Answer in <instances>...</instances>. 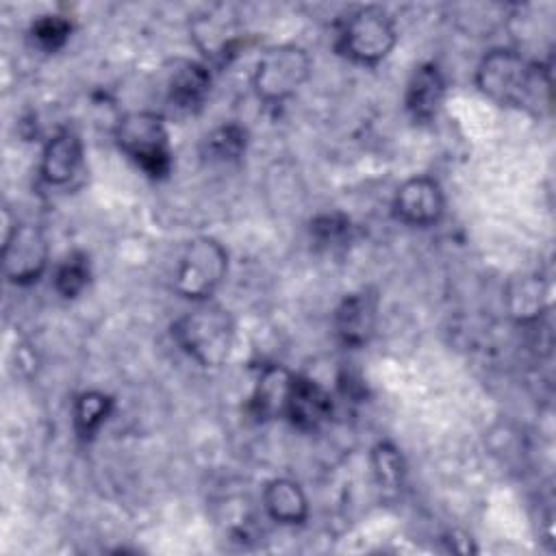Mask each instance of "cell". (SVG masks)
<instances>
[{"mask_svg": "<svg viewBox=\"0 0 556 556\" xmlns=\"http://www.w3.org/2000/svg\"><path fill=\"white\" fill-rule=\"evenodd\" d=\"M248 146V130L235 122L215 128L206 137V152L217 161H237Z\"/></svg>", "mask_w": 556, "mask_h": 556, "instance_id": "obj_21", "label": "cell"}, {"mask_svg": "<svg viewBox=\"0 0 556 556\" xmlns=\"http://www.w3.org/2000/svg\"><path fill=\"white\" fill-rule=\"evenodd\" d=\"M211 80L213 78L206 63L180 59L167 72V102L182 113H195L208 98Z\"/></svg>", "mask_w": 556, "mask_h": 556, "instance_id": "obj_12", "label": "cell"}, {"mask_svg": "<svg viewBox=\"0 0 556 556\" xmlns=\"http://www.w3.org/2000/svg\"><path fill=\"white\" fill-rule=\"evenodd\" d=\"M334 334L345 348H363L376 332L378 295L371 289H361L341 300L334 311Z\"/></svg>", "mask_w": 556, "mask_h": 556, "instance_id": "obj_9", "label": "cell"}, {"mask_svg": "<svg viewBox=\"0 0 556 556\" xmlns=\"http://www.w3.org/2000/svg\"><path fill=\"white\" fill-rule=\"evenodd\" d=\"M80 163H83V141L74 130L63 128L46 141L39 172L48 185L61 187L76 176Z\"/></svg>", "mask_w": 556, "mask_h": 556, "instance_id": "obj_13", "label": "cell"}, {"mask_svg": "<svg viewBox=\"0 0 556 556\" xmlns=\"http://www.w3.org/2000/svg\"><path fill=\"white\" fill-rule=\"evenodd\" d=\"M226 271H228L226 248L217 239L208 235H200L187 241L180 254L176 276H174V289L191 302H204L224 282Z\"/></svg>", "mask_w": 556, "mask_h": 556, "instance_id": "obj_5", "label": "cell"}, {"mask_svg": "<svg viewBox=\"0 0 556 556\" xmlns=\"http://www.w3.org/2000/svg\"><path fill=\"white\" fill-rule=\"evenodd\" d=\"M70 35H72V22L65 15H56V13L39 15L30 26L33 41L46 52L61 50L67 43Z\"/></svg>", "mask_w": 556, "mask_h": 556, "instance_id": "obj_22", "label": "cell"}, {"mask_svg": "<svg viewBox=\"0 0 556 556\" xmlns=\"http://www.w3.org/2000/svg\"><path fill=\"white\" fill-rule=\"evenodd\" d=\"M265 513L282 526H298L308 517V497L302 486L289 478L269 480L263 489Z\"/></svg>", "mask_w": 556, "mask_h": 556, "instance_id": "obj_17", "label": "cell"}, {"mask_svg": "<svg viewBox=\"0 0 556 556\" xmlns=\"http://www.w3.org/2000/svg\"><path fill=\"white\" fill-rule=\"evenodd\" d=\"M191 37L204 59L213 63H228L241 41L239 28L230 17H198L191 24Z\"/></svg>", "mask_w": 556, "mask_h": 556, "instance_id": "obj_15", "label": "cell"}, {"mask_svg": "<svg viewBox=\"0 0 556 556\" xmlns=\"http://www.w3.org/2000/svg\"><path fill=\"white\" fill-rule=\"evenodd\" d=\"M172 337L198 365L219 367L232 352L235 321L226 308L204 300L172 324Z\"/></svg>", "mask_w": 556, "mask_h": 556, "instance_id": "obj_2", "label": "cell"}, {"mask_svg": "<svg viewBox=\"0 0 556 556\" xmlns=\"http://www.w3.org/2000/svg\"><path fill=\"white\" fill-rule=\"evenodd\" d=\"M504 304L508 315L521 324H534L547 308V285L541 274L513 276L504 291Z\"/></svg>", "mask_w": 556, "mask_h": 556, "instance_id": "obj_14", "label": "cell"}, {"mask_svg": "<svg viewBox=\"0 0 556 556\" xmlns=\"http://www.w3.org/2000/svg\"><path fill=\"white\" fill-rule=\"evenodd\" d=\"M397 41L391 15L380 7L356 9L339 30V50L354 63L376 65L389 56Z\"/></svg>", "mask_w": 556, "mask_h": 556, "instance_id": "obj_6", "label": "cell"}, {"mask_svg": "<svg viewBox=\"0 0 556 556\" xmlns=\"http://www.w3.org/2000/svg\"><path fill=\"white\" fill-rule=\"evenodd\" d=\"M50 248L43 230L35 224H9L4 213L2 271L13 285H33L48 267Z\"/></svg>", "mask_w": 556, "mask_h": 556, "instance_id": "obj_7", "label": "cell"}, {"mask_svg": "<svg viewBox=\"0 0 556 556\" xmlns=\"http://www.w3.org/2000/svg\"><path fill=\"white\" fill-rule=\"evenodd\" d=\"M445 195L441 185L430 176H413L404 180L393 198V213L408 226H432L441 219Z\"/></svg>", "mask_w": 556, "mask_h": 556, "instance_id": "obj_8", "label": "cell"}, {"mask_svg": "<svg viewBox=\"0 0 556 556\" xmlns=\"http://www.w3.org/2000/svg\"><path fill=\"white\" fill-rule=\"evenodd\" d=\"M371 469L378 484L387 489H395L404 480V458L389 441H382L371 450Z\"/></svg>", "mask_w": 556, "mask_h": 556, "instance_id": "obj_23", "label": "cell"}, {"mask_svg": "<svg viewBox=\"0 0 556 556\" xmlns=\"http://www.w3.org/2000/svg\"><path fill=\"white\" fill-rule=\"evenodd\" d=\"M113 413V397L102 391H85L74 400V430L80 439L98 434L102 424Z\"/></svg>", "mask_w": 556, "mask_h": 556, "instance_id": "obj_18", "label": "cell"}, {"mask_svg": "<svg viewBox=\"0 0 556 556\" xmlns=\"http://www.w3.org/2000/svg\"><path fill=\"white\" fill-rule=\"evenodd\" d=\"M476 87L500 106L539 109L549 104V70L513 48L489 50L476 67Z\"/></svg>", "mask_w": 556, "mask_h": 556, "instance_id": "obj_1", "label": "cell"}, {"mask_svg": "<svg viewBox=\"0 0 556 556\" xmlns=\"http://www.w3.org/2000/svg\"><path fill=\"white\" fill-rule=\"evenodd\" d=\"M293 374L280 365H267L254 387L250 397V410L258 419H276L285 417L287 397L291 391Z\"/></svg>", "mask_w": 556, "mask_h": 556, "instance_id": "obj_16", "label": "cell"}, {"mask_svg": "<svg viewBox=\"0 0 556 556\" xmlns=\"http://www.w3.org/2000/svg\"><path fill=\"white\" fill-rule=\"evenodd\" d=\"M119 150L150 178H165L172 169L169 132L163 115L154 111H130L115 126Z\"/></svg>", "mask_w": 556, "mask_h": 556, "instance_id": "obj_3", "label": "cell"}, {"mask_svg": "<svg viewBox=\"0 0 556 556\" xmlns=\"http://www.w3.org/2000/svg\"><path fill=\"white\" fill-rule=\"evenodd\" d=\"M330 413H332L330 393L313 378L293 374V382H291V391L285 408V417L291 421V426H295L298 430L311 432V430H317L324 421H328Z\"/></svg>", "mask_w": 556, "mask_h": 556, "instance_id": "obj_11", "label": "cell"}, {"mask_svg": "<svg viewBox=\"0 0 556 556\" xmlns=\"http://www.w3.org/2000/svg\"><path fill=\"white\" fill-rule=\"evenodd\" d=\"M308 76V52L298 43H278L258 56L252 74V87L258 100L267 104H282L302 89Z\"/></svg>", "mask_w": 556, "mask_h": 556, "instance_id": "obj_4", "label": "cell"}, {"mask_svg": "<svg viewBox=\"0 0 556 556\" xmlns=\"http://www.w3.org/2000/svg\"><path fill=\"white\" fill-rule=\"evenodd\" d=\"M445 91H447V83L441 67L430 61L419 63L406 83V91H404L406 113L417 124L432 122L445 102Z\"/></svg>", "mask_w": 556, "mask_h": 556, "instance_id": "obj_10", "label": "cell"}, {"mask_svg": "<svg viewBox=\"0 0 556 556\" xmlns=\"http://www.w3.org/2000/svg\"><path fill=\"white\" fill-rule=\"evenodd\" d=\"M311 239L321 250H341L352 241V222L343 213H321L311 219Z\"/></svg>", "mask_w": 556, "mask_h": 556, "instance_id": "obj_19", "label": "cell"}, {"mask_svg": "<svg viewBox=\"0 0 556 556\" xmlns=\"http://www.w3.org/2000/svg\"><path fill=\"white\" fill-rule=\"evenodd\" d=\"M91 276L89 256L85 252H72L63 258V263L54 269V289L59 295L72 300L83 293Z\"/></svg>", "mask_w": 556, "mask_h": 556, "instance_id": "obj_20", "label": "cell"}]
</instances>
